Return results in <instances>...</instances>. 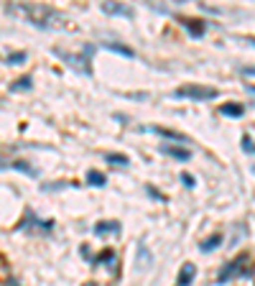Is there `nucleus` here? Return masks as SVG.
Listing matches in <instances>:
<instances>
[{
    "label": "nucleus",
    "instance_id": "obj_1",
    "mask_svg": "<svg viewBox=\"0 0 255 286\" xmlns=\"http://www.w3.org/2000/svg\"><path fill=\"white\" fill-rule=\"evenodd\" d=\"M176 100L181 97H189V100H215L217 97V90L215 87H202V84H184L174 92Z\"/></svg>",
    "mask_w": 255,
    "mask_h": 286
},
{
    "label": "nucleus",
    "instance_id": "obj_2",
    "mask_svg": "<svg viewBox=\"0 0 255 286\" xmlns=\"http://www.w3.org/2000/svg\"><path fill=\"white\" fill-rule=\"evenodd\" d=\"M245 261H248V256H240L238 261H230L227 266L220 271V276H217V284H227V281H230V276H232V274H238V271H240V266H243Z\"/></svg>",
    "mask_w": 255,
    "mask_h": 286
},
{
    "label": "nucleus",
    "instance_id": "obj_3",
    "mask_svg": "<svg viewBox=\"0 0 255 286\" xmlns=\"http://www.w3.org/2000/svg\"><path fill=\"white\" fill-rule=\"evenodd\" d=\"M181 26L189 31V36H194V38H202V36L207 33L204 20H191V18H184V20H181Z\"/></svg>",
    "mask_w": 255,
    "mask_h": 286
},
{
    "label": "nucleus",
    "instance_id": "obj_4",
    "mask_svg": "<svg viewBox=\"0 0 255 286\" xmlns=\"http://www.w3.org/2000/svg\"><path fill=\"white\" fill-rule=\"evenodd\" d=\"M197 271H194V263H184L181 271H179V279H176V286H189L191 281H194Z\"/></svg>",
    "mask_w": 255,
    "mask_h": 286
},
{
    "label": "nucleus",
    "instance_id": "obj_5",
    "mask_svg": "<svg viewBox=\"0 0 255 286\" xmlns=\"http://www.w3.org/2000/svg\"><path fill=\"white\" fill-rule=\"evenodd\" d=\"M220 113H222L225 118H243V115H245V107H243L240 102H225V105L220 107Z\"/></svg>",
    "mask_w": 255,
    "mask_h": 286
},
{
    "label": "nucleus",
    "instance_id": "obj_6",
    "mask_svg": "<svg viewBox=\"0 0 255 286\" xmlns=\"http://www.w3.org/2000/svg\"><path fill=\"white\" fill-rule=\"evenodd\" d=\"M220 243H222V233H212L209 238H204L202 243H199V248H202L204 253H212L215 248H220Z\"/></svg>",
    "mask_w": 255,
    "mask_h": 286
},
{
    "label": "nucleus",
    "instance_id": "obj_7",
    "mask_svg": "<svg viewBox=\"0 0 255 286\" xmlns=\"http://www.w3.org/2000/svg\"><path fill=\"white\" fill-rule=\"evenodd\" d=\"M153 133H158V136H163V138H171V141H179V143H186L189 138L184 136V133H176V130H168V128H153Z\"/></svg>",
    "mask_w": 255,
    "mask_h": 286
},
{
    "label": "nucleus",
    "instance_id": "obj_8",
    "mask_svg": "<svg viewBox=\"0 0 255 286\" xmlns=\"http://www.w3.org/2000/svg\"><path fill=\"white\" fill-rule=\"evenodd\" d=\"M163 153H168V156H174L179 161H189L191 159V151L186 148H174V146H163Z\"/></svg>",
    "mask_w": 255,
    "mask_h": 286
},
{
    "label": "nucleus",
    "instance_id": "obj_9",
    "mask_svg": "<svg viewBox=\"0 0 255 286\" xmlns=\"http://www.w3.org/2000/svg\"><path fill=\"white\" fill-rule=\"evenodd\" d=\"M87 184H92V187H105L108 184V177H105L102 171H87Z\"/></svg>",
    "mask_w": 255,
    "mask_h": 286
},
{
    "label": "nucleus",
    "instance_id": "obj_10",
    "mask_svg": "<svg viewBox=\"0 0 255 286\" xmlns=\"http://www.w3.org/2000/svg\"><path fill=\"white\" fill-rule=\"evenodd\" d=\"M95 233L97 235H108V233H120V223H97V228H95Z\"/></svg>",
    "mask_w": 255,
    "mask_h": 286
},
{
    "label": "nucleus",
    "instance_id": "obj_11",
    "mask_svg": "<svg viewBox=\"0 0 255 286\" xmlns=\"http://www.w3.org/2000/svg\"><path fill=\"white\" fill-rule=\"evenodd\" d=\"M108 51H115V54H123V56H128V59H133L135 54H133V49H128V46H123V43H102Z\"/></svg>",
    "mask_w": 255,
    "mask_h": 286
},
{
    "label": "nucleus",
    "instance_id": "obj_12",
    "mask_svg": "<svg viewBox=\"0 0 255 286\" xmlns=\"http://www.w3.org/2000/svg\"><path fill=\"white\" fill-rule=\"evenodd\" d=\"M31 84H33L31 77H20V79H15V82L10 84V90H13V92H23V90H31Z\"/></svg>",
    "mask_w": 255,
    "mask_h": 286
},
{
    "label": "nucleus",
    "instance_id": "obj_13",
    "mask_svg": "<svg viewBox=\"0 0 255 286\" xmlns=\"http://www.w3.org/2000/svg\"><path fill=\"white\" fill-rule=\"evenodd\" d=\"M105 161L108 164H118V166H128L130 161H128V156H123V153H105Z\"/></svg>",
    "mask_w": 255,
    "mask_h": 286
},
{
    "label": "nucleus",
    "instance_id": "obj_14",
    "mask_svg": "<svg viewBox=\"0 0 255 286\" xmlns=\"http://www.w3.org/2000/svg\"><path fill=\"white\" fill-rule=\"evenodd\" d=\"M102 10H105V13H118V15H130V10H128V8H123V5H110V3H105Z\"/></svg>",
    "mask_w": 255,
    "mask_h": 286
},
{
    "label": "nucleus",
    "instance_id": "obj_15",
    "mask_svg": "<svg viewBox=\"0 0 255 286\" xmlns=\"http://www.w3.org/2000/svg\"><path fill=\"white\" fill-rule=\"evenodd\" d=\"M23 61H26V51H15L5 56V64H23Z\"/></svg>",
    "mask_w": 255,
    "mask_h": 286
},
{
    "label": "nucleus",
    "instance_id": "obj_16",
    "mask_svg": "<svg viewBox=\"0 0 255 286\" xmlns=\"http://www.w3.org/2000/svg\"><path fill=\"white\" fill-rule=\"evenodd\" d=\"M13 169H18V171H23V174H31V177H36V169H31L28 164H23V161H15L13 164Z\"/></svg>",
    "mask_w": 255,
    "mask_h": 286
},
{
    "label": "nucleus",
    "instance_id": "obj_17",
    "mask_svg": "<svg viewBox=\"0 0 255 286\" xmlns=\"http://www.w3.org/2000/svg\"><path fill=\"white\" fill-rule=\"evenodd\" d=\"M181 182H184V184H186L189 189H194V187H197V179H194V177H191V174H186V171L181 174Z\"/></svg>",
    "mask_w": 255,
    "mask_h": 286
},
{
    "label": "nucleus",
    "instance_id": "obj_18",
    "mask_svg": "<svg viewBox=\"0 0 255 286\" xmlns=\"http://www.w3.org/2000/svg\"><path fill=\"white\" fill-rule=\"evenodd\" d=\"M243 148H245V151H248V153H253V151H255V146H253V141H250V138H248V136H245V138H243Z\"/></svg>",
    "mask_w": 255,
    "mask_h": 286
},
{
    "label": "nucleus",
    "instance_id": "obj_19",
    "mask_svg": "<svg viewBox=\"0 0 255 286\" xmlns=\"http://www.w3.org/2000/svg\"><path fill=\"white\" fill-rule=\"evenodd\" d=\"M148 194H151V197H156V200H161V202L166 200V197H163V194H161L158 189H153V187H148Z\"/></svg>",
    "mask_w": 255,
    "mask_h": 286
},
{
    "label": "nucleus",
    "instance_id": "obj_20",
    "mask_svg": "<svg viewBox=\"0 0 255 286\" xmlns=\"http://www.w3.org/2000/svg\"><path fill=\"white\" fill-rule=\"evenodd\" d=\"M243 74H250V77H255V67H243Z\"/></svg>",
    "mask_w": 255,
    "mask_h": 286
},
{
    "label": "nucleus",
    "instance_id": "obj_21",
    "mask_svg": "<svg viewBox=\"0 0 255 286\" xmlns=\"http://www.w3.org/2000/svg\"><path fill=\"white\" fill-rule=\"evenodd\" d=\"M250 46H255V38H253V41H250Z\"/></svg>",
    "mask_w": 255,
    "mask_h": 286
},
{
    "label": "nucleus",
    "instance_id": "obj_22",
    "mask_svg": "<svg viewBox=\"0 0 255 286\" xmlns=\"http://www.w3.org/2000/svg\"><path fill=\"white\" fill-rule=\"evenodd\" d=\"M253 171H255V166H253Z\"/></svg>",
    "mask_w": 255,
    "mask_h": 286
}]
</instances>
